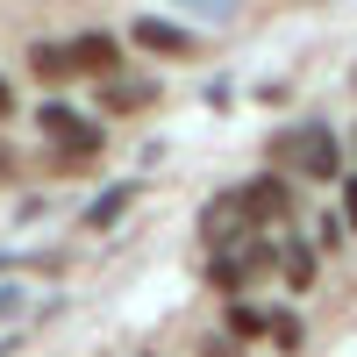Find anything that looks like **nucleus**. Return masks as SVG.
<instances>
[{"label":"nucleus","instance_id":"nucleus-13","mask_svg":"<svg viewBox=\"0 0 357 357\" xmlns=\"http://www.w3.org/2000/svg\"><path fill=\"white\" fill-rule=\"evenodd\" d=\"M343 222L357 229V172H343Z\"/></svg>","mask_w":357,"mask_h":357},{"label":"nucleus","instance_id":"nucleus-8","mask_svg":"<svg viewBox=\"0 0 357 357\" xmlns=\"http://www.w3.org/2000/svg\"><path fill=\"white\" fill-rule=\"evenodd\" d=\"M151 100H158L151 79H107V86H100V107H107V114H122V107H151Z\"/></svg>","mask_w":357,"mask_h":357},{"label":"nucleus","instance_id":"nucleus-6","mask_svg":"<svg viewBox=\"0 0 357 357\" xmlns=\"http://www.w3.org/2000/svg\"><path fill=\"white\" fill-rule=\"evenodd\" d=\"M136 193H143V186H136V178H122V186H107V193H100L93 207H86V222H79V229H107V222H122Z\"/></svg>","mask_w":357,"mask_h":357},{"label":"nucleus","instance_id":"nucleus-12","mask_svg":"<svg viewBox=\"0 0 357 357\" xmlns=\"http://www.w3.org/2000/svg\"><path fill=\"white\" fill-rule=\"evenodd\" d=\"M272 343H279V350L301 343V314H286V307H279V314H272Z\"/></svg>","mask_w":357,"mask_h":357},{"label":"nucleus","instance_id":"nucleus-1","mask_svg":"<svg viewBox=\"0 0 357 357\" xmlns=\"http://www.w3.org/2000/svg\"><path fill=\"white\" fill-rule=\"evenodd\" d=\"M272 151H279L286 178H343V151H336L329 122H293L272 136Z\"/></svg>","mask_w":357,"mask_h":357},{"label":"nucleus","instance_id":"nucleus-5","mask_svg":"<svg viewBox=\"0 0 357 357\" xmlns=\"http://www.w3.org/2000/svg\"><path fill=\"white\" fill-rule=\"evenodd\" d=\"M72 72H93V79H114V65H122V36H107V29H93V36H72L65 43Z\"/></svg>","mask_w":357,"mask_h":357},{"label":"nucleus","instance_id":"nucleus-10","mask_svg":"<svg viewBox=\"0 0 357 357\" xmlns=\"http://www.w3.org/2000/svg\"><path fill=\"white\" fill-rule=\"evenodd\" d=\"M29 72H36V79H65V72H72L65 43H36V50H29Z\"/></svg>","mask_w":357,"mask_h":357},{"label":"nucleus","instance_id":"nucleus-9","mask_svg":"<svg viewBox=\"0 0 357 357\" xmlns=\"http://www.w3.org/2000/svg\"><path fill=\"white\" fill-rule=\"evenodd\" d=\"M279 272H286L293 286H307V279H314V250H307V243H293V236H286V243H279Z\"/></svg>","mask_w":357,"mask_h":357},{"label":"nucleus","instance_id":"nucleus-2","mask_svg":"<svg viewBox=\"0 0 357 357\" xmlns=\"http://www.w3.org/2000/svg\"><path fill=\"white\" fill-rule=\"evenodd\" d=\"M229 200V215L243 222V229H272V222H286L293 215V186L279 172H257V178H243L236 193H222Z\"/></svg>","mask_w":357,"mask_h":357},{"label":"nucleus","instance_id":"nucleus-15","mask_svg":"<svg viewBox=\"0 0 357 357\" xmlns=\"http://www.w3.org/2000/svg\"><path fill=\"white\" fill-rule=\"evenodd\" d=\"M8 114H15V93H8V79H0V122H8Z\"/></svg>","mask_w":357,"mask_h":357},{"label":"nucleus","instance_id":"nucleus-3","mask_svg":"<svg viewBox=\"0 0 357 357\" xmlns=\"http://www.w3.org/2000/svg\"><path fill=\"white\" fill-rule=\"evenodd\" d=\"M272 264H279V250L257 243V236H243V243L215 250V264H207V286H215V293H250V279L272 272Z\"/></svg>","mask_w":357,"mask_h":357},{"label":"nucleus","instance_id":"nucleus-14","mask_svg":"<svg viewBox=\"0 0 357 357\" xmlns=\"http://www.w3.org/2000/svg\"><path fill=\"white\" fill-rule=\"evenodd\" d=\"M8 314H22V286H0V321Z\"/></svg>","mask_w":357,"mask_h":357},{"label":"nucleus","instance_id":"nucleus-7","mask_svg":"<svg viewBox=\"0 0 357 357\" xmlns=\"http://www.w3.org/2000/svg\"><path fill=\"white\" fill-rule=\"evenodd\" d=\"M136 43L158 50V57H186V50H193V36H186L178 22H136Z\"/></svg>","mask_w":357,"mask_h":357},{"label":"nucleus","instance_id":"nucleus-4","mask_svg":"<svg viewBox=\"0 0 357 357\" xmlns=\"http://www.w3.org/2000/svg\"><path fill=\"white\" fill-rule=\"evenodd\" d=\"M36 122H43V136H50L65 158H93V151H100V129H86L65 100H43V107H36Z\"/></svg>","mask_w":357,"mask_h":357},{"label":"nucleus","instance_id":"nucleus-11","mask_svg":"<svg viewBox=\"0 0 357 357\" xmlns=\"http://www.w3.org/2000/svg\"><path fill=\"white\" fill-rule=\"evenodd\" d=\"M229 329H236V336H272V314H257V307H229Z\"/></svg>","mask_w":357,"mask_h":357}]
</instances>
